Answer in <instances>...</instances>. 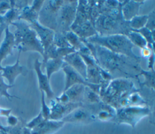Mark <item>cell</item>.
<instances>
[{"mask_svg": "<svg viewBox=\"0 0 155 134\" xmlns=\"http://www.w3.org/2000/svg\"><path fill=\"white\" fill-rule=\"evenodd\" d=\"M127 37L131 41V42L134 45L137 46L141 49L147 48V42L143 36L139 33L131 31L127 35Z\"/></svg>", "mask_w": 155, "mask_h": 134, "instance_id": "obj_28", "label": "cell"}, {"mask_svg": "<svg viewBox=\"0 0 155 134\" xmlns=\"http://www.w3.org/2000/svg\"><path fill=\"white\" fill-rule=\"evenodd\" d=\"M143 75L145 77V81L142 83H140L141 86H145L147 88L151 89L153 91L154 90V70L145 71L141 69L140 73L138 75Z\"/></svg>", "mask_w": 155, "mask_h": 134, "instance_id": "obj_29", "label": "cell"}, {"mask_svg": "<svg viewBox=\"0 0 155 134\" xmlns=\"http://www.w3.org/2000/svg\"><path fill=\"white\" fill-rule=\"evenodd\" d=\"M154 51H152L150 56L148 57V68L150 70H154Z\"/></svg>", "mask_w": 155, "mask_h": 134, "instance_id": "obj_37", "label": "cell"}, {"mask_svg": "<svg viewBox=\"0 0 155 134\" xmlns=\"http://www.w3.org/2000/svg\"><path fill=\"white\" fill-rule=\"evenodd\" d=\"M96 119L102 121H113L116 114V109L113 106L101 101L99 103L91 104Z\"/></svg>", "mask_w": 155, "mask_h": 134, "instance_id": "obj_15", "label": "cell"}, {"mask_svg": "<svg viewBox=\"0 0 155 134\" xmlns=\"http://www.w3.org/2000/svg\"><path fill=\"white\" fill-rule=\"evenodd\" d=\"M64 125L62 121L45 120L38 126L30 130V134H53Z\"/></svg>", "mask_w": 155, "mask_h": 134, "instance_id": "obj_19", "label": "cell"}, {"mask_svg": "<svg viewBox=\"0 0 155 134\" xmlns=\"http://www.w3.org/2000/svg\"><path fill=\"white\" fill-rule=\"evenodd\" d=\"M42 65V63L40 62L38 59L35 60L34 63V69L36 72L38 79L39 88L40 91H42L45 93L47 99L51 100L54 98V94L50 87L49 80L48 79L47 75L43 74L41 71V68Z\"/></svg>", "mask_w": 155, "mask_h": 134, "instance_id": "obj_17", "label": "cell"}, {"mask_svg": "<svg viewBox=\"0 0 155 134\" xmlns=\"http://www.w3.org/2000/svg\"><path fill=\"white\" fill-rule=\"evenodd\" d=\"M7 123L12 127H15V126L17 125L18 123V118H16V116H13V115H10L8 117H7Z\"/></svg>", "mask_w": 155, "mask_h": 134, "instance_id": "obj_36", "label": "cell"}, {"mask_svg": "<svg viewBox=\"0 0 155 134\" xmlns=\"http://www.w3.org/2000/svg\"><path fill=\"white\" fill-rule=\"evenodd\" d=\"M143 1H123L121 5V13L126 21H130L134 16L138 15L139 10Z\"/></svg>", "mask_w": 155, "mask_h": 134, "instance_id": "obj_21", "label": "cell"}, {"mask_svg": "<svg viewBox=\"0 0 155 134\" xmlns=\"http://www.w3.org/2000/svg\"><path fill=\"white\" fill-rule=\"evenodd\" d=\"M11 24L16 27L13 34L15 46L19 51H36L43 57L44 48L36 31L30 27V24L23 20H16Z\"/></svg>", "mask_w": 155, "mask_h": 134, "instance_id": "obj_5", "label": "cell"}, {"mask_svg": "<svg viewBox=\"0 0 155 134\" xmlns=\"http://www.w3.org/2000/svg\"><path fill=\"white\" fill-rule=\"evenodd\" d=\"M44 2V1H33L31 5H27L20 11L18 20H23L29 24L38 21Z\"/></svg>", "mask_w": 155, "mask_h": 134, "instance_id": "obj_14", "label": "cell"}, {"mask_svg": "<svg viewBox=\"0 0 155 134\" xmlns=\"http://www.w3.org/2000/svg\"><path fill=\"white\" fill-rule=\"evenodd\" d=\"M79 54L82 57L87 65L86 81L94 85H101L102 83H103L104 81L101 74V68L99 66L92 54Z\"/></svg>", "mask_w": 155, "mask_h": 134, "instance_id": "obj_11", "label": "cell"}, {"mask_svg": "<svg viewBox=\"0 0 155 134\" xmlns=\"http://www.w3.org/2000/svg\"><path fill=\"white\" fill-rule=\"evenodd\" d=\"M44 120H45V119L44 118V117L42 116V113L40 111L39 113L32 120H31L29 123L26 124V127L28 128L30 130L33 129V128H35V127H36L37 126H38L40 123H41Z\"/></svg>", "mask_w": 155, "mask_h": 134, "instance_id": "obj_34", "label": "cell"}, {"mask_svg": "<svg viewBox=\"0 0 155 134\" xmlns=\"http://www.w3.org/2000/svg\"><path fill=\"white\" fill-rule=\"evenodd\" d=\"M0 130H2V131H5V132H7L8 131V129L7 127H5L4 126H2L1 124H0Z\"/></svg>", "mask_w": 155, "mask_h": 134, "instance_id": "obj_39", "label": "cell"}, {"mask_svg": "<svg viewBox=\"0 0 155 134\" xmlns=\"http://www.w3.org/2000/svg\"><path fill=\"white\" fill-rule=\"evenodd\" d=\"M155 11L153 10L148 15V19L145 27L151 31H155Z\"/></svg>", "mask_w": 155, "mask_h": 134, "instance_id": "obj_35", "label": "cell"}, {"mask_svg": "<svg viewBox=\"0 0 155 134\" xmlns=\"http://www.w3.org/2000/svg\"><path fill=\"white\" fill-rule=\"evenodd\" d=\"M64 1L51 0L44 1L39 11L38 22L42 25L53 30H56V19L58 11Z\"/></svg>", "mask_w": 155, "mask_h": 134, "instance_id": "obj_8", "label": "cell"}, {"mask_svg": "<svg viewBox=\"0 0 155 134\" xmlns=\"http://www.w3.org/2000/svg\"><path fill=\"white\" fill-rule=\"evenodd\" d=\"M41 110L42 116L45 120H49L50 115V108L47 106L45 101V94L44 92L41 91Z\"/></svg>", "mask_w": 155, "mask_h": 134, "instance_id": "obj_33", "label": "cell"}, {"mask_svg": "<svg viewBox=\"0 0 155 134\" xmlns=\"http://www.w3.org/2000/svg\"><path fill=\"white\" fill-rule=\"evenodd\" d=\"M85 41L100 45L110 51L128 56L140 62V57L135 54L133 48L135 46L127 36L123 34H114L108 36H99L96 34Z\"/></svg>", "mask_w": 155, "mask_h": 134, "instance_id": "obj_4", "label": "cell"}, {"mask_svg": "<svg viewBox=\"0 0 155 134\" xmlns=\"http://www.w3.org/2000/svg\"><path fill=\"white\" fill-rule=\"evenodd\" d=\"M63 60L66 63L78 72L84 79H86L87 65L82 57L77 51L65 56L63 58Z\"/></svg>", "mask_w": 155, "mask_h": 134, "instance_id": "obj_18", "label": "cell"}, {"mask_svg": "<svg viewBox=\"0 0 155 134\" xmlns=\"http://www.w3.org/2000/svg\"><path fill=\"white\" fill-rule=\"evenodd\" d=\"M15 46L13 33L10 31L9 28L5 30V37L0 45V72L2 70L1 62L8 55H13L12 49Z\"/></svg>", "mask_w": 155, "mask_h": 134, "instance_id": "obj_20", "label": "cell"}, {"mask_svg": "<svg viewBox=\"0 0 155 134\" xmlns=\"http://www.w3.org/2000/svg\"><path fill=\"white\" fill-rule=\"evenodd\" d=\"M53 44L59 48H70L71 45L68 42L64 34L60 33H54Z\"/></svg>", "mask_w": 155, "mask_h": 134, "instance_id": "obj_31", "label": "cell"}, {"mask_svg": "<svg viewBox=\"0 0 155 134\" xmlns=\"http://www.w3.org/2000/svg\"><path fill=\"white\" fill-rule=\"evenodd\" d=\"M96 120L91 104H85L79 106L61 120L64 123H70L81 124H89Z\"/></svg>", "mask_w": 155, "mask_h": 134, "instance_id": "obj_9", "label": "cell"}, {"mask_svg": "<svg viewBox=\"0 0 155 134\" xmlns=\"http://www.w3.org/2000/svg\"><path fill=\"white\" fill-rule=\"evenodd\" d=\"M101 101L99 94L95 92L91 88L85 86L84 92L82 103L85 104H94Z\"/></svg>", "mask_w": 155, "mask_h": 134, "instance_id": "obj_26", "label": "cell"}, {"mask_svg": "<svg viewBox=\"0 0 155 134\" xmlns=\"http://www.w3.org/2000/svg\"><path fill=\"white\" fill-rule=\"evenodd\" d=\"M29 24L30 27L36 31L44 48V52L53 43V37L55 32L53 30L40 24L38 21Z\"/></svg>", "mask_w": 155, "mask_h": 134, "instance_id": "obj_13", "label": "cell"}, {"mask_svg": "<svg viewBox=\"0 0 155 134\" xmlns=\"http://www.w3.org/2000/svg\"><path fill=\"white\" fill-rule=\"evenodd\" d=\"M64 34L69 44L76 50V51H78L85 46L82 40L72 31H68Z\"/></svg>", "mask_w": 155, "mask_h": 134, "instance_id": "obj_27", "label": "cell"}, {"mask_svg": "<svg viewBox=\"0 0 155 134\" xmlns=\"http://www.w3.org/2000/svg\"><path fill=\"white\" fill-rule=\"evenodd\" d=\"M86 46L90 49L92 56L96 59L99 66L108 72L119 71L130 77L137 78V75L131 71H140V62L128 56L116 53L100 45L83 40Z\"/></svg>", "mask_w": 155, "mask_h": 134, "instance_id": "obj_1", "label": "cell"}, {"mask_svg": "<svg viewBox=\"0 0 155 134\" xmlns=\"http://www.w3.org/2000/svg\"><path fill=\"white\" fill-rule=\"evenodd\" d=\"M74 52H76V50L73 47L59 48L52 43L48 48L44 52L43 62H45L49 59H63L65 56Z\"/></svg>", "mask_w": 155, "mask_h": 134, "instance_id": "obj_24", "label": "cell"}, {"mask_svg": "<svg viewBox=\"0 0 155 134\" xmlns=\"http://www.w3.org/2000/svg\"><path fill=\"white\" fill-rule=\"evenodd\" d=\"M85 86L81 84H76L70 86L63 94L66 98L67 103H82L83 101Z\"/></svg>", "mask_w": 155, "mask_h": 134, "instance_id": "obj_23", "label": "cell"}, {"mask_svg": "<svg viewBox=\"0 0 155 134\" xmlns=\"http://www.w3.org/2000/svg\"><path fill=\"white\" fill-rule=\"evenodd\" d=\"M82 103H59L55 99L50 102V115L49 120L61 121V120L72 112L74 109L82 105Z\"/></svg>", "mask_w": 155, "mask_h": 134, "instance_id": "obj_12", "label": "cell"}, {"mask_svg": "<svg viewBox=\"0 0 155 134\" xmlns=\"http://www.w3.org/2000/svg\"><path fill=\"white\" fill-rule=\"evenodd\" d=\"M0 133H1V134H9L7 132L2 131V130H0Z\"/></svg>", "mask_w": 155, "mask_h": 134, "instance_id": "obj_40", "label": "cell"}, {"mask_svg": "<svg viewBox=\"0 0 155 134\" xmlns=\"http://www.w3.org/2000/svg\"><path fill=\"white\" fill-rule=\"evenodd\" d=\"M148 19V15H137L129 21V25L131 30H139L145 26Z\"/></svg>", "mask_w": 155, "mask_h": 134, "instance_id": "obj_30", "label": "cell"}, {"mask_svg": "<svg viewBox=\"0 0 155 134\" xmlns=\"http://www.w3.org/2000/svg\"><path fill=\"white\" fill-rule=\"evenodd\" d=\"M139 90L135 88L133 81L119 78L102 83L99 96L102 101L117 110L127 106L129 95Z\"/></svg>", "mask_w": 155, "mask_h": 134, "instance_id": "obj_2", "label": "cell"}, {"mask_svg": "<svg viewBox=\"0 0 155 134\" xmlns=\"http://www.w3.org/2000/svg\"><path fill=\"white\" fill-rule=\"evenodd\" d=\"M94 27L99 36L114 34L127 36L131 31L129 21H126L123 18L121 7L102 13L96 19Z\"/></svg>", "mask_w": 155, "mask_h": 134, "instance_id": "obj_3", "label": "cell"}, {"mask_svg": "<svg viewBox=\"0 0 155 134\" xmlns=\"http://www.w3.org/2000/svg\"><path fill=\"white\" fill-rule=\"evenodd\" d=\"M62 69L65 74V84L64 91H66L70 86L74 85L81 84L85 86H87L91 88L95 92L99 94L101 85H94L88 83L78 72H76L72 67H71L65 62Z\"/></svg>", "mask_w": 155, "mask_h": 134, "instance_id": "obj_10", "label": "cell"}, {"mask_svg": "<svg viewBox=\"0 0 155 134\" xmlns=\"http://www.w3.org/2000/svg\"><path fill=\"white\" fill-rule=\"evenodd\" d=\"M14 85H10L6 84L3 79V77L1 75V71L0 72V97L4 96L8 98V100H11L12 98H19V97L15 95H12L8 92V89L13 87Z\"/></svg>", "mask_w": 155, "mask_h": 134, "instance_id": "obj_32", "label": "cell"}, {"mask_svg": "<svg viewBox=\"0 0 155 134\" xmlns=\"http://www.w3.org/2000/svg\"><path fill=\"white\" fill-rule=\"evenodd\" d=\"M70 30L74 32L82 40H85L97 34L94 27L90 21H87L78 25H71Z\"/></svg>", "mask_w": 155, "mask_h": 134, "instance_id": "obj_22", "label": "cell"}, {"mask_svg": "<svg viewBox=\"0 0 155 134\" xmlns=\"http://www.w3.org/2000/svg\"><path fill=\"white\" fill-rule=\"evenodd\" d=\"M12 112L11 109H4L0 107V116L8 117Z\"/></svg>", "mask_w": 155, "mask_h": 134, "instance_id": "obj_38", "label": "cell"}, {"mask_svg": "<svg viewBox=\"0 0 155 134\" xmlns=\"http://www.w3.org/2000/svg\"><path fill=\"white\" fill-rule=\"evenodd\" d=\"M21 53V51H19L16 62L13 65H7L2 68L1 75L8 80V85H13L15 80L18 75L22 74L23 76H25L27 73L26 68L19 65V56Z\"/></svg>", "mask_w": 155, "mask_h": 134, "instance_id": "obj_16", "label": "cell"}, {"mask_svg": "<svg viewBox=\"0 0 155 134\" xmlns=\"http://www.w3.org/2000/svg\"><path fill=\"white\" fill-rule=\"evenodd\" d=\"M150 113L151 110L147 106H126L116 110L113 121L117 124H127L134 128L138 122Z\"/></svg>", "mask_w": 155, "mask_h": 134, "instance_id": "obj_6", "label": "cell"}, {"mask_svg": "<svg viewBox=\"0 0 155 134\" xmlns=\"http://www.w3.org/2000/svg\"><path fill=\"white\" fill-rule=\"evenodd\" d=\"M65 62L63 59L56 58V59H49L45 62H42V64L46 69V75L48 80H50L51 75L53 73L57 72L61 68H62Z\"/></svg>", "mask_w": 155, "mask_h": 134, "instance_id": "obj_25", "label": "cell"}, {"mask_svg": "<svg viewBox=\"0 0 155 134\" xmlns=\"http://www.w3.org/2000/svg\"><path fill=\"white\" fill-rule=\"evenodd\" d=\"M78 4V1H64L58 11L55 33L64 34L70 31V27L75 19Z\"/></svg>", "mask_w": 155, "mask_h": 134, "instance_id": "obj_7", "label": "cell"}]
</instances>
